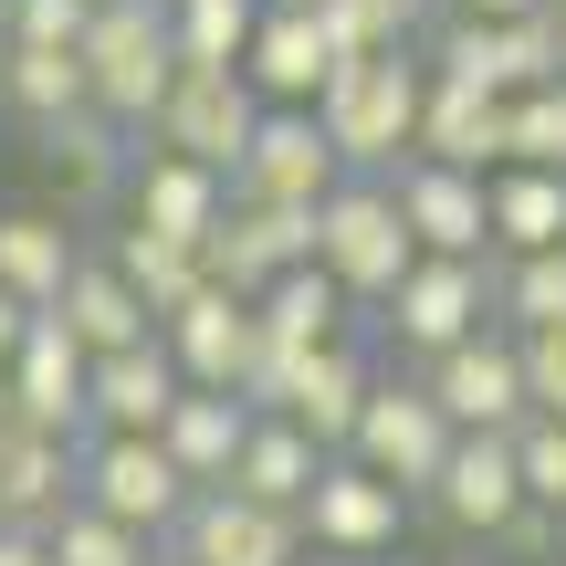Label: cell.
Listing matches in <instances>:
<instances>
[{
    "label": "cell",
    "instance_id": "obj_6",
    "mask_svg": "<svg viewBox=\"0 0 566 566\" xmlns=\"http://www.w3.org/2000/svg\"><path fill=\"white\" fill-rule=\"evenodd\" d=\"M189 493L200 483L168 462L158 430H84V504H105L116 525H137V535L168 546V525L189 514Z\"/></svg>",
    "mask_w": 566,
    "mask_h": 566
},
{
    "label": "cell",
    "instance_id": "obj_23",
    "mask_svg": "<svg viewBox=\"0 0 566 566\" xmlns=\"http://www.w3.org/2000/svg\"><path fill=\"white\" fill-rule=\"evenodd\" d=\"M179 357H168V336L147 346H116V357H95V388H84V409H95V430H158L168 409H179Z\"/></svg>",
    "mask_w": 566,
    "mask_h": 566
},
{
    "label": "cell",
    "instance_id": "obj_12",
    "mask_svg": "<svg viewBox=\"0 0 566 566\" xmlns=\"http://www.w3.org/2000/svg\"><path fill=\"white\" fill-rule=\"evenodd\" d=\"M388 189H399V221H409L420 252H472V263H493V189H483V168L409 158Z\"/></svg>",
    "mask_w": 566,
    "mask_h": 566
},
{
    "label": "cell",
    "instance_id": "obj_24",
    "mask_svg": "<svg viewBox=\"0 0 566 566\" xmlns=\"http://www.w3.org/2000/svg\"><path fill=\"white\" fill-rule=\"evenodd\" d=\"M325 462H336V451H325L304 420L263 409V420H252V441H242V462H231V493H252V504H273V514H304V493H315Z\"/></svg>",
    "mask_w": 566,
    "mask_h": 566
},
{
    "label": "cell",
    "instance_id": "obj_1",
    "mask_svg": "<svg viewBox=\"0 0 566 566\" xmlns=\"http://www.w3.org/2000/svg\"><path fill=\"white\" fill-rule=\"evenodd\" d=\"M420 105H430V53L399 42V53H346L336 84L315 95V126L346 158V179H399L420 158Z\"/></svg>",
    "mask_w": 566,
    "mask_h": 566
},
{
    "label": "cell",
    "instance_id": "obj_15",
    "mask_svg": "<svg viewBox=\"0 0 566 566\" xmlns=\"http://www.w3.org/2000/svg\"><path fill=\"white\" fill-rule=\"evenodd\" d=\"M336 179H346V158L325 147L315 105H263V137H252V158L231 168V189H242V200H304V210H315Z\"/></svg>",
    "mask_w": 566,
    "mask_h": 566
},
{
    "label": "cell",
    "instance_id": "obj_17",
    "mask_svg": "<svg viewBox=\"0 0 566 566\" xmlns=\"http://www.w3.org/2000/svg\"><path fill=\"white\" fill-rule=\"evenodd\" d=\"M231 210V179L200 158H179V147H137V168H126V221L137 231H168V242H210Z\"/></svg>",
    "mask_w": 566,
    "mask_h": 566
},
{
    "label": "cell",
    "instance_id": "obj_22",
    "mask_svg": "<svg viewBox=\"0 0 566 566\" xmlns=\"http://www.w3.org/2000/svg\"><path fill=\"white\" fill-rule=\"evenodd\" d=\"M367 388H378V357H367L357 336H336V346H315V357L294 367V399H283V420H304L325 451H346V441H357Z\"/></svg>",
    "mask_w": 566,
    "mask_h": 566
},
{
    "label": "cell",
    "instance_id": "obj_14",
    "mask_svg": "<svg viewBox=\"0 0 566 566\" xmlns=\"http://www.w3.org/2000/svg\"><path fill=\"white\" fill-rule=\"evenodd\" d=\"M430 504H441L451 535H504L514 514H525V462H514V430H462L441 462V483H430Z\"/></svg>",
    "mask_w": 566,
    "mask_h": 566
},
{
    "label": "cell",
    "instance_id": "obj_37",
    "mask_svg": "<svg viewBox=\"0 0 566 566\" xmlns=\"http://www.w3.org/2000/svg\"><path fill=\"white\" fill-rule=\"evenodd\" d=\"M95 0H0V42H84Z\"/></svg>",
    "mask_w": 566,
    "mask_h": 566
},
{
    "label": "cell",
    "instance_id": "obj_35",
    "mask_svg": "<svg viewBox=\"0 0 566 566\" xmlns=\"http://www.w3.org/2000/svg\"><path fill=\"white\" fill-rule=\"evenodd\" d=\"M514 158L525 168H566V74L514 95Z\"/></svg>",
    "mask_w": 566,
    "mask_h": 566
},
{
    "label": "cell",
    "instance_id": "obj_28",
    "mask_svg": "<svg viewBox=\"0 0 566 566\" xmlns=\"http://www.w3.org/2000/svg\"><path fill=\"white\" fill-rule=\"evenodd\" d=\"M0 105L21 126L84 105V42H0Z\"/></svg>",
    "mask_w": 566,
    "mask_h": 566
},
{
    "label": "cell",
    "instance_id": "obj_44",
    "mask_svg": "<svg viewBox=\"0 0 566 566\" xmlns=\"http://www.w3.org/2000/svg\"><path fill=\"white\" fill-rule=\"evenodd\" d=\"M0 525H11V514H0Z\"/></svg>",
    "mask_w": 566,
    "mask_h": 566
},
{
    "label": "cell",
    "instance_id": "obj_20",
    "mask_svg": "<svg viewBox=\"0 0 566 566\" xmlns=\"http://www.w3.org/2000/svg\"><path fill=\"white\" fill-rule=\"evenodd\" d=\"M32 147H42V168H53L74 200H116L126 168H137V126H116L95 95L63 105V116H42V126H32Z\"/></svg>",
    "mask_w": 566,
    "mask_h": 566
},
{
    "label": "cell",
    "instance_id": "obj_38",
    "mask_svg": "<svg viewBox=\"0 0 566 566\" xmlns=\"http://www.w3.org/2000/svg\"><path fill=\"white\" fill-rule=\"evenodd\" d=\"M525 399L566 420V336H525Z\"/></svg>",
    "mask_w": 566,
    "mask_h": 566
},
{
    "label": "cell",
    "instance_id": "obj_31",
    "mask_svg": "<svg viewBox=\"0 0 566 566\" xmlns=\"http://www.w3.org/2000/svg\"><path fill=\"white\" fill-rule=\"evenodd\" d=\"M105 263H116V273L147 294V315H158V325H168V315H179V304L210 283V273H200V242H168V231H137V221L116 231V252H105Z\"/></svg>",
    "mask_w": 566,
    "mask_h": 566
},
{
    "label": "cell",
    "instance_id": "obj_19",
    "mask_svg": "<svg viewBox=\"0 0 566 566\" xmlns=\"http://www.w3.org/2000/svg\"><path fill=\"white\" fill-rule=\"evenodd\" d=\"M420 158H451V168H504L514 158V95L493 84H462V74H430V105H420Z\"/></svg>",
    "mask_w": 566,
    "mask_h": 566
},
{
    "label": "cell",
    "instance_id": "obj_30",
    "mask_svg": "<svg viewBox=\"0 0 566 566\" xmlns=\"http://www.w3.org/2000/svg\"><path fill=\"white\" fill-rule=\"evenodd\" d=\"M493 325H514V336H566V242L493 263Z\"/></svg>",
    "mask_w": 566,
    "mask_h": 566
},
{
    "label": "cell",
    "instance_id": "obj_16",
    "mask_svg": "<svg viewBox=\"0 0 566 566\" xmlns=\"http://www.w3.org/2000/svg\"><path fill=\"white\" fill-rule=\"evenodd\" d=\"M336 32H325V11L315 0H263V32H252V53H242V74L263 84V105H315L325 84H336Z\"/></svg>",
    "mask_w": 566,
    "mask_h": 566
},
{
    "label": "cell",
    "instance_id": "obj_32",
    "mask_svg": "<svg viewBox=\"0 0 566 566\" xmlns=\"http://www.w3.org/2000/svg\"><path fill=\"white\" fill-rule=\"evenodd\" d=\"M168 32H179V63H242L263 32V0H168Z\"/></svg>",
    "mask_w": 566,
    "mask_h": 566
},
{
    "label": "cell",
    "instance_id": "obj_5",
    "mask_svg": "<svg viewBox=\"0 0 566 566\" xmlns=\"http://www.w3.org/2000/svg\"><path fill=\"white\" fill-rule=\"evenodd\" d=\"M388 346L399 357H441V346L483 336L493 325V263H472V252H420V263L399 273V294L378 304Z\"/></svg>",
    "mask_w": 566,
    "mask_h": 566
},
{
    "label": "cell",
    "instance_id": "obj_41",
    "mask_svg": "<svg viewBox=\"0 0 566 566\" xmlns=\"http://www.w3.org/2000/svg\"><path fill=\"white\" fill-rule=\"evenodd\" d=\"M451 11H472V21H525V11H556V0H451Z\"/></svg>",
    "mask_w": 566,
    "mask_h": 566
},
{
    "label": "cell",
    "instance_id": "obj_25",
    "mask_svg": "<svg viewBox=\"0 0 566 566\" xmlns=\"http://www.w3.org/2000/svg\"><path fill=\"white\" fill-rule=\"evenodd\" d=\"M53 315L84 336V357H116V346H147V336H158L147 294H137V283H126L116 263H105V252H84V263H74V283L53 294Z\"/></svg>",
    "mask_w": 566,
    "mask_h": 566
},
{
    "label": "cell",
    "instance_id": "obj_26",
    "mask_svg": "<svg viewBox=\"0 0 566 566\" xmlns=\"http://www.w3.org/2000/svg\"><path fill=\"white\" fill-rule=\"evenodd\" d=\"M252 315H263V346H283V357H315V346H336L346 336V283L325 273V263H294V273H273L263 294H252Z\"/></svg>",
    "mask_w": 566,
    "mask_h": 566
},
{
    "label": "cell",
    "instance_id": "obj_29",
    "mask_svg": "<svg viewBox=\"0 0 566 566\" xmlns=\"http://www.w3.org/2000/svg\"><path fill=\"white\" fill-rule=\"evenodd\" d=\"M74 263H84V242L53 221V210H0V283H11V294L53 304L63 283H74Z\"/></svg>",
    "mask_w": 566,
    "mask_h": 566
},
{
    "label": "cell",
    "instance_id": "obj_13",
    "mask_svg": "<svg viewBox=\"0 0 566 566\" xmlns=\"http://www.w3.org/2000/svg\"><path fill=\"white\" fill-rule=\"evenodd\" d=\"M158 336H168V357H179L189 388H242L252 357H263V315H252V294H231V283H200Z\"/></svg>",
    "mask_w": 566,
    "mask_h": 566
},
{
    "label": "cell",
    "instance_id": "obj_33",
    "mask_svg": "<svg viewBox=\"0 0 566 566\" xmlns=\"http://www.w3.org/2000/svg\"><path fill=\"white\" fill-rule=\"evenodd\" d=\"M336 53H399V42L430 32V0H315Z\"/></svg>",
    "mask_w": 566,
    "mask_h": 566
},
{
    "label": "cell",
    "instance_id": "obj_18",
    "mask_svg": "<svg viewBox=\"0 0 566 566\" xmlns=\"http://www.w3.org/2000/svg\"><path fill=\"white\" fill-rule=\"evenodd\" d=\"M74 504H84V441L11 420V430H0V514L32 525V535H53Z\"/></svg>",
    "mask_w": 566,
    "mask_h": 566
},
{
    "label": "cell",
    "instance_id": "obj_2",
    "mask_svg": "<svg viewBox=\"0 0 566 566\" xmlns=\"http://www.w3.org/2000/svg\"><path fill=\"white\" fill-rule=\"evenodd\" d=\"M168 84H179V32H168V0H95L84 21V95L116 126H158Z\"/></svg>",
    "mask_w": 566,
    "mask_h": 566
},
{
    "label": "cell",
    "instance_id": "obj_39",
    "mask_svg": "<svg viewBox=\"0 0 566 566\" xmlns=\"http://www.w3.org/2000/svg\"><path fill=\"white\" fill-rule=\"evenodd\" d=\"M32 315H42V304H32V294H11V283H0V367H11V346L32 336Z\"/></svg>",
    "mask_w": 566,
    "mask_h": 566
},
{
    "label": "cell",
    "instance_id": "obj_9",
    "mask_svg": "<svg viewBox=\"0 0 566 566\" xmlns=\"http://www.w3.org/2000/svg\"><path fill=\"white\" fill-rule=\"evenodd\" d=\"M399 535H409V493L388 483V472H367L357 451H336V462L315 472V493H304V546H325L346 566H378Z\"/></svg>",
    "mask_w": 566,
    "mask_h": 566
},
{
    "label": "cell",
    "instance_id": "obj_45",
    "mask_svg": "<svg viewBox=\"0 0 566 566\" xmlns=\"http://www.w3.org/2000/svg\"><path fill=\"white\" fill-rule=\"evenodd\" d=\"M158 566H168V556H158Z\"/></svg>",
    "mask_w": 566,
    "mask_h": 566
},
{
    "label": "cell",
    "instance_id": "obj_27",
    "mask_svg": "<svg viewBox=\"0 0 566 566\" xmlns=\"http://www.w3.org/2000/svg\"><path fill=\"white\" fill-rule=\"evenodd\" d=\"M483 189H493V263H504V252H556L566 242V168L504 158Z\"/></svg>",
    "mask_w": 566,
    "mask_h": 566
},
{
    "label": "cell",
    "instance_id": "obj_21",
    "mask_svg": "<svg viewBox=\"0 0 566 566\" xmlns=\"http://www.w3.org/2000/svg\"><path fill=\"white\" fill-rule=\"evenodd\" d=\"M252 420H263V409H252L242 388H179V409L158 420V441H168V462H179L189 483H231Z\"/></svg>",
    "mask_w": 566,
    "mask_h": 566
},
{
    "label": "cell",
    "instance_id": "obj_4",
    "mask_svg": "<svg viewBox=\"0 0 566 566\" xmlns=\"http://www.w3.org/2000/svg\"><path fill=\"white\" fill-rule=\"evenodd\" d=\"M252 137H263V84H252L242 63H179L158 126H147L137 147H179V158H200V168L231 179V168L252 158Z\"/></svg>",
    "mask_w": 566,
    "mask_h": 566
},
{
    "label": "cell",
    "instance_id": "obj_34",
    "mask_svg": "<svg viewBox=\"0 0 566 566\" xmlns=\"http://www.w3.org/2000/svg\"><path fill=\"white\" fill-rule=\"evenodd\" d=\"M53 566H158V535L116 525L105 504H74V514L53 525Z\"/></svg>",
    "mask_w": 566,
    "mask_h": 566
},
{
    "label": "cell",
    "instance_id": "obj_3",
    "mask_svg": "<svg viewBox=\"0 0 566 566\" xmlns=\"http://www.w3.org/2000/svg\"><path fill=\"white\" fill-rule=\"evenodd\" d=\"M315 263L346 283V304H388L399 273L420 263V242H409V221H399V189L388 179H336L325 210H315Z\"/></svg>",
    "mask_w": 566,
    "mask_h": 566
},
{
    "label": "cell",
    "instance_id": "obj_10",
    "mask_svg": "<svg viewBox=\"0 0 566 566\" xmlns=\"http://www.w3.org/2000/svg\"><path fill=\"white\" fill-rule=\"evenodd\" d=\"M304 556V514H273L231 483H200L189 514L168 525V566H294Z\"/></svg>",
    "mask_w": 566,
    "mask_h": 566
},
{
    "label": "cell",
    "instance_id": "obj_7",
    "mask_svg": "<svg viewBox=\"0 0 566 566\" xmlns=\"http://www.w3.org/2000/svg\"><path fill=\"white\" fill-rule=\"evenodd\" d=\"M451 441H462V430H451V409L430 399L420 378H378V388H367V409H357V441H346V451H357L367 472H388V483L420 504V493L441 483Z\"/></svg>",
    "mask_w": 566,
    "mask_h": 566
},
{
    "label": "cell",
    "instance_id": "obj_36",
    "mask_svg": "<svg viewBox=\"0 0 566 566\" xmlns=\"http://www.w3.org/2000/svg\"><path fill=\"white\" fill-rule=\"evenodd\" d=\"M514 462H525V504H546L556 525H566V420L535 409V420L514 430Z\"/></svg>",
    "mask_w": 566,
    "mask_h": 566
},
{
    "label": "cell",
    "instance_id": "obj_42",
    "mask_svg": "<svg viewBox=\"0 0 566 566\" xmlns=\"http://www.w3.org/2000/svg\"><path fill=\"white\" fill-rule=\"evenodd\" d=\"M11 420H21V409H11V367H0V430H11Z\"/></svg>",
    "mask_w": 566,
    "mask_h": 566
},
{
    "label": "cell",
    "instance_id": "obj_11",
    "mask_svg": "<svg viewBox=\"0 0 566 566\" xmlns=\"http://www.w3.org/2000/svg\"><path fill=\"white\" fill-rule=\"evenodd\" d=\"M84 388H95V357H84V336L53 315V304H42L32 336L11 346V409H21L32 430H63V441H84V430H95Z\"/></svg>",
    "mask_w": 566,
    "mask_h": 566
},
{
    "label": "cell",
    "instance_id": "obj_43",
    "mask_svg": "<svg viewBox=\"0 0 566 566\" xmlns=\"http://www.w3.org/2000/svg\"><path fill=\"white\" fill-rule=\"evenodd\" d=\"M556 42H566V0H556Z\"/></svg>",
    "mask_w": 566,
    "mask_h": 566
},
{
    "label": "cell",
    "instance_id": "obj_8",
    "mask_svg": "<svg viewBox=\"0 0 566 566\" xmlns=\"http://www.w3.org/2000/svg\"><path fill=\"white\" fill-rule=\"evenodd\" d=\"M420 388L451 409V430H525L535 399H525V336L514 325H483V336L420 357Z\"/></svg>",
    "mask_w": 566,
    "mask_h": 566
},
{
    "label": "cell",
    "instance_id": "obj_40",
    "mask_svg": "<svg viewBox=\"0 0 566 566\" xmlns=\"http://www.w3.org/2000/svg\"><path fill=\"white\" fill-rule=\"evenodd\" d=\"M0 566H53V535H32V525H0Z\"/></svg>",
    "mask_w": 566,
    "mask_h": 566
}]
</instances>
